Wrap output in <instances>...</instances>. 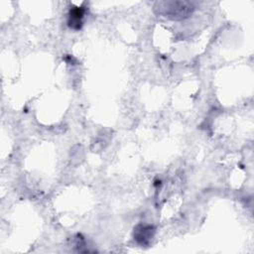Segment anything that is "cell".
<instances>
[{"instance_id":"1","label":"cell","mask_w":254,"mask_h":254,"mask_svg":"<svg viewBox=\"0 0 254 254\" xmlns=\"http://www.w3.org/2000/svg\"><path fill=\"white\" fill-rule=\"evenodd\" d=\"M195 9L190 1H159L154 5L156 14L171 20H183L190 17Z\"/></svg>"},{"instance_id":"2","label":"cell","mask_w":254,"mask_h":254,"mask_svg":"<svg viewBox=\"0 0 254 254\" xmlns=\"http://www.w3.org/2000/svg\"><path fill=\"white\" fill-rule=\"evenodd\" d=\"M84 12L85 10L83 7L74 6L70 8L67 18L68 27L73 30H80L82 27V19L84 16Z\"/></svg>"},{"instance_id":"3","label":"cell","mask_w":254,"mask_h":254,"mask_svg":"<svg viewBox=\"0 0 254 254\" xmlns=\"http://www.w3.org/2000/svg\"><path fill=\"white\" fill-rule=\"evenodd\" d=\"M154 234L153 226L151 225H138L134 229V239L140 244H147L152 239Z\"/></svg>"}]
</instances>
